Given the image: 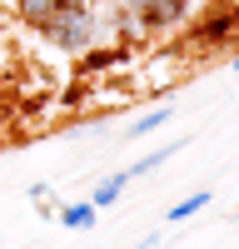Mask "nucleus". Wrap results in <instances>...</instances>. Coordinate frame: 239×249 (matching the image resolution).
I'll use <instances>...</instances> for the list:
<instances>
[{
	"label": "nucleus",
	"mask_w": 239,
	"mask_h": 249,
	"mask_svg": "<svg viewBox=\"0 0 239 249\" xmlns=\"http://www.w3.org/2000/svg\"><path fill=\"white\" fill-rule=\"evenodd\" d=\"M95 25H100V5L90 10V0H80V5H60V10H50L45 20H40V35L50 40L55 50H65V55H80L95 40Z\"/></svg>",
	"instance_id": "nucleus-1"
},
{
	"label": "nucleus",
	"mask_w": 239,
	"mask_h": 249,
	"mask_svg": "<svg viewBox=\"0 0 239 249\" xmlns=\"http://www.w3.org/2000/svg\"><path fill=\"white\" fill-rule=\"evenodd\" d=\"M185 5L189 0H125L115 15H120V25H139V30H165V25H179L185 20Z\"/></svg>",
	"instance_id": "nucleus-2"
},
{
	"label": "nucleus",
	"mask_w": 239,
	"mask_h": 249,
	"mask_svg": "<svg viewBox=\"0 0 239 249\" xmlns=\"http://www.w3.org/2000/svg\"><path fill=\"white\" fill-rule=\"evenodd\" d=\"M125 184H130V170H120V175H105V179L95 184L90 204H95V210H110V204H120V195H125Z\"/></svg>",
	"instance_id": "nucleus-3"
},
{
	"label": "nucleus",
	"mask_w": 239,
	"mask_h": 249,
	"mask_svg": "<svg viewBox=\"0 0 239 249\" xmlns=\"http://www.w3.org/2000/svg\"><path fill=\"white\" fill-rule=\"evenodd\" d=\"M60 5H80V0H15V10H20V20L25 25H40L50 10H60Z\"/></svg>",
	"instance_id": "nucleus-4"
},
{
	"label": "nucleus",
	"mask_w": 239,
	"mask_h": 249,
	"mask_svg": "<svg viewBox=\"0 0 239 249\" xmlns=\"http://www.w3.org/2000/svg\"><path fill=\"white\" fill-rule=\"evenodd\" d=\"M95 204L90 199H75V204H65V210H60V224H65V230H90V224H95Z\"/></svg>",
	"instance_id": "nucleus-5"
},
{
	"label": "nucleus",
	"mask_w": 239,
	"mask_h": 249,
	"mask_svg": "<svg viewBox=\"0 0 239 249\" xmlns=\"http://www.w3.org/2000/svg\"><path fill=\"white\" fill-rule=\"evenodd\" d=\"M174 150H179V144H159V150H150L145 160H135V164H130V179H139V175H154V170H159V164H165Z\"/></svg>",
	"instance_id": "nucleus-6"
},
{
	"label": "nucleus",
	"mask_w": 239,
	"mask_h": 249,
	"mask_svg": "<svg viewBox=\"0 0 239 249\" xmlns=\"http://www.w3.org/2000/svg\"><path fill=\"white\" fill-rule=\"evenodd\" d=\"M209 204V190H199V195H189V199H179L174 210H170V224H179V219H189V214H199Z\"/></svg>",
	"instance_id": "nucleus-7"
},
{
	"label": "nucleus",
	"mask_w": 239,
	"mask_h": 249,
	"mask_svg": "<svg viewBox=\"0 0 239 249\" xmlns=\"http://www.w3.org/2000/svg\"><path fill=\"white\" fill-rule=\"evenodd\" d=\"M165 120H170V110H150L145 120H135V140H139V135H150V130H159Z\"/></svg>",
	"instance_id": "nucleus-8"
},
{
	"label": "nucleus",
	"mask_w": 239,
	"mask_h": 249,
	"mask_svg": "<svg viewBox=\"0 0 239 249\" xmlns=\"http://www.w3.org/2000/svg\"><path fill=\"white\" fill-rule=\"evenodd\" d=\"M30 199L40 204V210H50V184H30Z\"/></svg>",
	"instance_id": "nucleus-9"
},
{
	"label": "nucleus",
	"mask_w": 239,
	"mask_h": 249,
	"mask_svg": "<svg viewBox=\"0 0 239 249\" xmlns=\"http://www.w3.org/2000/svg\"><path fill=\"white\" fill-rule=\"evenodd\" d=\"M154 244H159V239H154V234H150V239H139V244H135V249H154Z\"/></svg>",
	"instance_id": "nucleus-10"
},
{
	"label": "nucleus",
	"mask_w": 239,
	"mask_h": 249,
	"mask_svg": "<svg viewBox=\"0 0 239 249\" xmlns=\"http://www.w3.org/2000/svg\"><path fill=\"white\" fill-rule=\"evenodd\" d=\"M229 70H234V75H239V55H234V65H229Z\"/></svg>",
	"instance_id": "nucleus-11"
}]
</instances>
